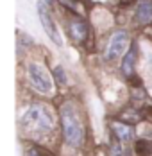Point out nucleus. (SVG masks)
Masks as SVG:
<instances>
[{
	"label": "nucleus",
	"instance_id": "1",
	"mask_svg": "<svg viewBox=\"0 0 152 156\" xmlns=\"http://www.w3.org/2000/svg\"><path fill=\"white\" fill-rule=\"evenodd\" d=\"M20 127L30 136H41L54 129V113L45 104H30L20 117Z\"/></svg>",
	"mask_w": 152,
	"mask_h": 156
},
{
	"label": "nucleus",
	"instance_id": "2",
	"mask_svg": "<svg viewBox=\"0 0 152 156\" xmlns=\"http://www.w3.org/2000/svg\"><path fill=\"white\" fill-rule=\"evenodd\" d=\"M59 120L64 144L68 147H81L84 144V126L72 102H64L59 108Z\"/></svg>",
	"mask_w": 152,
	"mask_h": 156
},
{
	"label": "nucleus",
	"instance_id": "3",
	"mask_svg": "<svg viewBox=\"0 0 152 156\" xmlns=\"http://www.w3.org/2000/svg\"><path fill=\"white\" fill-rule=\"evenodd\" d=\"M27 77L34 90H38L43 95H50L54 92V81L52 74L47 70V66L40 61H29L27 63Z\"/></svg>",
	"mask_w": 152,
	"mask_h": 156
},
{
	"label": "nucleus",
	"instance_id": "4",
	"mask_svg": "<svg viewBox=\"0 0 152 156\" xmlns=\"http://www.w3.org/2000/svg\"><path fill=\"white\" fill-rule=\"evenodd\" d=\"M36 9H38V18H40V23H41L45 34L52 40V43H54L56 47H63L64 41H63V36H61L59 29H57V25H56V22H54V18H52V13H50L48 4H47L45 0H38Z\"/></svg>",
	"mask_w": 152,
	"mask_h": 156
},
{
	"label": "nucleus",
	"instance_id": "5",
	"mask_svg": "<svg viewBox=\"0 0 152 156\" xmlns=\"http://www.w3.org/2000/svg\"><path fill=\"white\" fill-rule=\"evenodd\" d=\"M131 43V38L125 31H115L111 34L109 41H107L106 52H104V58L106 61H116L118 58H122L125 54V50L129 48Z\"/></svg>",
	"mask_w": 152,
	"mask_h": 156
},
{
	"label": "nucleus",
	"instance_id": "6",
	"mask_svg": "<svg viewBox=\"0 0 152 156\" xmlns=\"http://www.w3.org/2000/svg\"><path fill=\"white\" fill-rule=\"evenodd\" d=\"M134 16L140 25H147L152 22V2L150 0H140L134 9Z\"/></svg>",
	"mask_w": 152,
	"mask_h": 156
},
{
	"label": "nucleus",
	"instance_id": "7",
	"mask_svg": "<svg viewBox=\"0 0 152 156\" xmlns=\"http://www.w3.org/2000/svg\"><path fill=\"white\" fill-rule=\"evenodd\" d=\"M120 68H122V72H123V76H127V77H131L134 74V70H136V47L134 45L125 50V54L122 58Z\"/></svg>",
	"mask_w": 152,
	"mask_h": 156
},
{
	"label": "nucleus",
	"instance_id": "8",
	"mask_svg": "<svg viewBox=\"0 0 152 156\" xmlns=\"http://www.w3.org/2000/svg\"><path fill=\"white\" fill-rule=\"evenodd\" d=\"M111 127H113V133H115V136L118 138V142L129 144V142L134 140V136H136L133 126H129V124H123V122H113Z\"/></svg>",
	"mask_w": 152,
	"mask_h": 156
},
{
	"label": "nucleus",
	"instance_id": "9",
	"mask_svg": "<svg viewBox=\"0 0 152 156\" xmlns=\"http://www.w3.org/2000/svg\"><path fill=\"white\" fill-rule=\"evenodd\" d=\"M70 38L75 41V43H84L86 38H88V25L84 20H72L70 23Z\"/></svg>",
	"mask_w": 152,
	"mask_h": 156
},
{
	"label": "nucleus",
	"instance_id": "10",
	"mask_svg": "<svg viewBox=\"0 0 152 156\" xmlns=\"http://www.w3.org/2000/svg\"><path fill=\"white\" fill-rule=\"evenodd\" d=\"M52 79L57 83V86H68V76H66V72H64V68L61 66V65H56L54 66V70H52Z\"/></svg>",
	"mask_w": 152,
	"mask_h": 156
},
{
	"label": "nucleus",
	"instance_id": "11",
	"mask_svg": "<svg viewBox=\"0 0 152 156\" xmlns=\"http://www.w3.org/2000/svg\"><path fill=\"white\" fill-rule=\"evenodd\" d=\"M25 156H52L45 147H40V145H27L25 149Z\"/></svg>",
	"mask_w": 152,
	"mask_h": 156
},
{
	"label": "nucleus",
	"instance_id": "12",
	"mask_svg": "<svg viewBox=\"0 0 152 156\" xmlns=\"http://www.w3.org/2000/svg\"><path fill=\"white\" fill-rule=\"evenodd\" d=\"M109 156H125L123 145H122L120 142H115V144H111V147H109Z\"/></svg>",
	"mask_w": 152,
	"mask_h": 156
}]
</instances>
